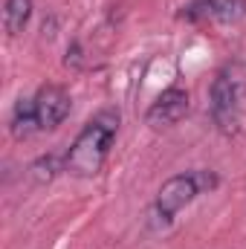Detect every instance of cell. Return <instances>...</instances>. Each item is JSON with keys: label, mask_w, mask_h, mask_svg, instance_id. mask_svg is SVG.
Segmentation results:
<instances>
[{"label": "cell", "mask_w": 246, "mask_h": 249, "mask_svg": "<svg viewBox=\"0 0 246 249\" xmlns=\"http://www.w3.org/2000/svg\"><path fill=\"white\" fill-rule=\"evenodd\" d=\"M119 124H122L119 107L96 110L78 130V136L72 139L70 151L64 154V171L72 177H81V180L96 177L110 157V148L119 136Z\"/></svg>", "instance_id": "obj_1"}, {"label": "cell", "mask_w": 246, "mask_h": 249, "mask_svg": "<svg viewBox=\"0 0 246 249\" xmlns=\"http://www.w3.org/2000/svg\"><path fill=\"white\" fill-rule=\"evenodd\" d=\"M72 110V99L61 84H44L35 96H20L12 107L9 130L15 139H29L32 133L58 130Z\"/></svg>", "instance_id": "obj_2"}, {"label": "cell", "mask_w": 246, "mask_h": 249, "mask_svg": "<svg viewBox=\"0 0 246 249\" xmlns=\"http://www.w3.org/2000/svg\"><path fill=\"white\" fill-rule=\"evenodd\" d=\"M217 186H220V177L211 168H194V171H180V174L168 177L159 186L151 209H148L151 229H168L183 209H188L200 194L214 191Z\"/></svg>", "instance_id": "obj_3"}, {"label": "cell", "mask_w": 246, "mask_h": 249, "mask_svg": "<svg viewBox=\"0 0 246 249\" xmlns=\"http://www.w3.org/2000/svg\"><path fill=\"white\" fill-rule=\"evenodd\" d=\"M246 110V72L241 61H226L209 87V116L217 133L238 136Z\"/></svg>", "instance_id": "obj_4"}, {"label": "cell", "mask_w": 246, "mask_h": 249, "mask_svg": "<svg viewBox=\"0 0 246 249\" xmlns=\"http://www.w3.org/2000/svg\"><path fill=\"white\" fill-rule=\"evenodd\" d=\"M246 15V0H188L177 18L185 23H235Z\"/></svg>", "instance_id": "obj_5"}, {"label": "cell", "mask_w": 246, "mask_h": 249, "mask_svg": "<svg viewBox=\"0 0 246 249\" xmlns=\"http://www.w3.org/2000/svg\"><path fill=\"white\" fill-rule=\"evenodd\" d=\"M188 107H191V102H188V93H185L183 87H168V90H162V93L151 102V107H148V113H145V122L151 124L154 130L174 127L177 122L185 119Z\"/></svg>", "instance_id": "obj_6"}, {"label": "cell", "mask_w": 246, "mask_h": 249, "mask_svg": "<svg viewBox=\"0 0 246 249\" xmlns=\"http://www.w3.org/2000/svg\"><path fill=\"white\" fill-rule=\"evenodd\" d=\"M32 18V0H6L3 6V29L9 38H18Z\"/></svg>", "instance_id": "obj_7"}]
</instances>
